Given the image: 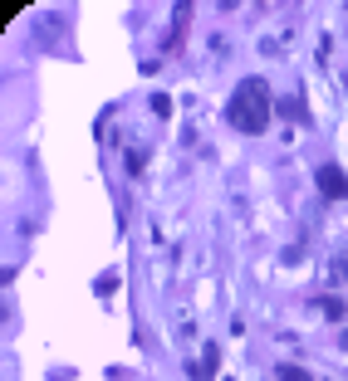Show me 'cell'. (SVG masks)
I'll use <instances>...</instances> for the list:
<instances>
[{"label":"cell","instance_id":"obj_1","mask_svg":"<svg viewBox=\"0 0 348 381\" xmlns=\"http://www.w3.org/2000/svg\"><path fill=\"white\" fill-rule=\"evenodd\" d=\"M231 122L240 127V132H265L270 112H265V84H260V79H250V84H240V89H235Z\"/></svg>","mask_w":348,"mask_h":381},{"label":"cell","instance_id":"obj_2","mask_svg":"<svg viewBox=\"0 0 348 381\" xmlns=\"http://www.w3.org/2000/svg\"><path fill=\"white\" fill-rule=\"evenodd\" d=\"M319 190H324V195H334V200H344V195H348L344 172H339V167H324V172H319Z\"/></svg>","mask_w":348,"mask_h":381},{"label":"cell","instance_id":"obj_3","mask_svg":"<svg viewBox=\"0 0 348 381\" xmlns=\"http://www.w3.org/2000/svg\"><path fill=\"white\" fill-rule=\"evenodd\" d=\"M280 381H309V377H304L299 367H280Z\"/></svg>","mask_w":348,"mask_h":381}]
</instances>
